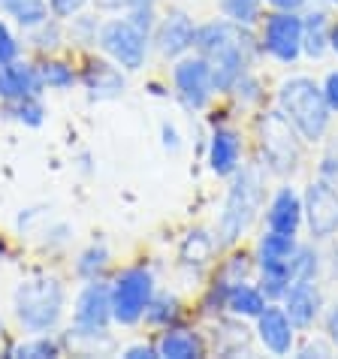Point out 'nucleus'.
<instances>
[{
    "label": "nucleus",
    "instance_id": "ddd939ff",
    "mask_svg": "<svg viewBox=\"0 0 338 359\" xmlns=\"http://www.w3.org/2000/svg\"><path fill=\"white\" fill-rule=\"evenodd\" d=\"M154 43L163 57H182L187 48H194V43H196V25L191 22L187 13H169L163 22L157 25Z\"/></svg>",
    "mask_w": 338,
    "mask_h": 359
},
{
    "label": "nucleus",
    "instance_id": "6e6552de",
    "mask_svg": "<svg viewBox=\"0 0 338 359\" xmlns=\"http://www.w3.org/2000/svg\"><path fill=\"white\" fill-rule=\"evenodd\" d=\"M112 323V296H109V284L100 281H88L76 296V308H73V338L82 341H97L109 332Z\"/></svg>",
    "mask_w": 338,
    "mask_h": 359
},
{
    "label": "nucleus",
    "instance_id": "c85d7f7f",
    "mask_svg": "<svg viewBox=\"0 0 338 359\" xmlns=\"http://www.w3.org/2000/svg\"><path fill=\"white\" fill-rule=\"evenodd\" d=\"M106 266H109V251L103 245H91L76 260V272H79V278H85V281H100Z\"/></svg>",
    "mask_w": 338,
    "mask_h": 359
},
{
    "label": "nucleus",
    "instance_id": "a18cd8bd",
    "mask_svg": "<svg viewBox=\"0 0 338 359\" xmlns=\"http://www.w3.org/2000/svg\"><path fill=\"white\" fill-rule=\"evenodd\" d=\"M330 48L338 55V25H332V31H330Z\"/></svg>",
    "mask_w": 338,
    "mask_h": 359
},
{
    "label": "nucleus",
    "instance_id": "e433bc0d",
    "mask_svg": "<svg viewBox=\"0 0 338 359\" xmlns=\"http://www.w3.org/2000/svg\"><path fill=\"white\" fill-rule=\"evenodd\" d=\"M233 91L238 94V100H242V103H254V100L260 97V85H257V79H251V76L245 73V76L233 85Z\"/></svg>",
    "mask_w": 338,
    "mask_h": 359
},
{
    "label": "nucleus",
    "instance_id": "58836bf2",
    "mask_svg": "<svg viewBox=\"0 0 338 359\" xmlns=\"http://www.w3.org/2000/svg\"><path fill=\"white\" fill-rule=\"evenodd\" d=\"M124 356L127 359H157V356H161V351L151 347V344H133V347H127V351H124Z\"/></svg>",
    "mask_w": 338,
    "mask_h": 359
},
{
    "label": "nucleus",
    "instance_id": "39448f33",
    "mask_svg": "<svg viewBox=\"0 0 338 359\" xmlns=\"http://www.w3.org/2000/svg\"><path fill=\"white\" fill-rule=\"evenodd\" d=\"M109 296H112V320L121 326H136L154 296V275L145 266L124 269L109 284Z\"/></svg>",
    "mask_w": 338,
    "mask_h": 359
},
{
    "label": "nucleus",
    "instance_id": "7ed1b4c3",
    "mask_svg": "<svg viewBox=\"0 0 338 359\" xmlns=\"http://www.w3.org/2000/svg\"><path fill=\"white\" fill-rule=\"evenodd\" d=\"M278 106L290 118V124L299 130L302 139H308V142L323 139L326 127H330V118H332V109L323 97V88L314 79H308V76L284 79L281 88H278Z\"/></svg>",
    "mask_w": 338,
    "mask_h": 359
},
{
    "label": "nucleus",
    "instance_id": "79ce46f5",
    "mask_svg": "<svg viewBox=\"0 0 338 359\" xmlns=\"http://www.w3.org/2000/svg\"><path fill=\"white\" fill-rule=\"evenodd\" d=\"M311 353H317V356H330V344H323V341H308V344L302 347V356H311Z\"/></svg>",
    "mask_w": 338,
    "mask_h": 359
},
{
    "label": "nucleus",
    "instance_id": "f3484780",
    "mask_svg": "<svg viewBox=\"0 0 338 359\" xmlns=\"http://www.w3.org/2000/svg\"><path fill=\"white\" fill-rule=\"evenodd\" d=\"M242 161V139L230 127H217L208 145V166L215 175H236Z\"/></svg>",
    "mask_w": 338,
    "mask_h": 359
},
{
    "label": "nucleus",
    "instance_id": "c03bdc74",
    "mask_svg": "<svg viewBox=\"0 0 338 359\" xmlns=\"http://www.w3.org/2000/svg\"><path fill=\"white\" fill-rule=\"evenodd\" d=\"M163 142H166V148H178V139H175V130L173 127H163Z\"/></svg>",
    "mask_w": 338,
    "mask_h": 359
},
{
    "label": "nucleus",
    "instance_id": "bb28decb",
    "mask_svg": "<svg viewBox=\"0 0 338 359\" xmlns=\"http://www.w3.org/2000/svg\"><path fill=\"white\" fill-rule=\"evenodd\" d=\"M58 341L52 335H46V332H36L34 338H25V341H18L13 351H9V356H15V359H48V356H58Z\"/></svg>",
    "mask_w": 338,
    "mask_h": 359
},
{
    "label": "nucleus",
    "instance_id": "ea45409f",
    "mask_svg": "<svg viewBox=\"0 0 338 359\" xmlns=\"http://www.w3.org/2000/svg\"><path fill=\"white\" fill-rule=\"evenodd\" d=\"M326 335H330V341L338 347V302L326 311Z\"/></svg>",
    "mask_w": 338,
    "mask_h": 359
},
{
    "label": "nucleus",
    "instance_id": "aec40b11",
    "mask_svg": "<svg viewBox=\"0 0 338 359\" xmlns=\"http://www.w3.org/2000/svg\"><path fill=\"white\" fill-rule=\"evenodd\" d=\"M293 251H296V236H293V233H278V229H269V233L260 238V248H257V260H260V269L290 266Z\"/></svg>",
    "mask_w": 338,
    "mask_h": 359
},
{
    "label": "nucleus",
    "instance_id": "f8f14e48",
    "mask_svg": "<svg viewBox=\"0 0 338 359\" xmlns=\"http://www.w3.org/2000/svg\"><path fill=\"white\" fill-rule=\"evenodd\" d=\"M43 79H39V67L27 61H9L0 64V100L4 103H15L25 97H39L43 94Z\"/></svg>",
    "mask_w": 338,
    "mask_h": 359
},
{
    "label": "nucleus",
    "instance_id": "4c0bfd02",
    "mask_svg": "<svg viewBox=\"0 0 338 359\" xmlns=\"http://www.w3.org/2000/svg\"><path fill=\"white\" fill-rule=\"evenodd\" d=\"M323 97H326V103H330L332 112H338V69H332V73L326 76V82H323Z\"/></svg>",
    "mask_w": 338,
    "mask_h": 359
},
{
    "label": "nucleus",
    "instance_id": "f03ea898",
    "mask_svg": "<svg viewBox=\"0 0 338 359\" xmlns=\"http://www.w3.org/2000/svg\"><path fill=\"white\" fill-rule=\"evenodd\" d=\"M64 302H67L64 284L58 281V278H48V275L25 278L13 293L15 320L22 323V329H27V332H34V335L52 332V329L61 323Z\"/></svg>",
    "mask_w": 338,
    "mask_h": 359
},
{
    "label": "nucleus",
    "instance_id": "20e7f679",
    "mask_svg": "<svg viewBox=\"0 0 338 359\" xmlns=\"http://www.w3.org/2000/svg\"><path fill=\"white\" fill-rule=\"evenodd\" d=\"M263 203V182L257 169H242L227 194L221 221H217V245H233L254 224Z\"/></svg>",
    "mask_w": 338,
    "mask_h": 359
},
{
    "label": "nucleus",
    "instance_id": "dca6fc26",
    "mask_svg": "<svg viewBox=\"0 0 338 359\" xmlns=\"http://www.w3.org/2000/svg\"><path fill=\"white\" fill-rule=\"evenodd\" d=\"M82 85L88 88V94L97 100L109 97H121L124 94V73L115 61H88L82 69Z\"/></svg>",
    "mask_w": 338,
    "mask_h": 359
},
{
    "label": "nucleus",
    "instance_id": "0eeeda50",
    "mask_svg": "<svg viewBox=\"0 0 338 359\" xmlns=\"http://www.w3.org/2000/svg\"><path fill=\"white\" fill-rule=\"evenodd\" d=\"M148 36L142 27H136L130 18H112L100 27V48L109 55V61H115L127 73H136V69L145 67V57H148Z\"/></svg>",
    "mask_w": 338,
    "mask_h": 359
},
{
    "label": "nucleus",
    "instance_id": "c9c22d12",
    "mask_svg": "<svg viewBox=\"0 0 338 359\" xmlns=\"http://www.w3.org/2000/svg\"><path fill=\"white\" fill-rule=\"evenodd\" d=\"M88 6V0H48V9H52L55 18H73Z\"/></svg>",
    "mask_w": 338,
    "mask_h": 359
},
{
    "label": "nucleus",
    "instance_id": "72a5a7b5",
    "mask_svg": "<svg viewBox=\"0 0 338 359\" xmlns=\"http://www.w3.org/2000/svg\"><path fill=\"white\" fill-rule=\"evenodd\" d=\"M31 34H34V46L36 48H55V46H61V36H64L61 27L55 25V18H48V22L31 27Z\"/></svg>",
    "mask_w": 338,
    "mask_h": 359
},
{
    "label": "nucleus",
    "instance_id": "9b49d317",
    "mask_svg": "<svg viewBox=\"0 0 338 359\" xmlns=\"http://www.w3.org/2000/svg\"><path fill=\"white\" fill-rule=\"evenodd\" d=\"M305 224L314 238L338 236V191L332 182H311L302 199Z\"/></svg>",
    "mask_w": 338,
    "mask_h": 359
},
{
    "label": "nucleus",
    "instance_id": "473e14b6",
    "mask_svg": "<svg viewBox=\"0 0 338 359\" xmlns=\"http://www.w3.org/2000/svg\"><path fill=\"white\" fill-rule=\"evenodd\" d=\"M100 22H97V15H73V27H69V34L73 39H79L82 46H94L97 39H100Z\"/></svg>",
    "mask_w": 338,
    "mask_h": 359
},
{
    "label": "nucleus",
    "instance_id": "a878e982",
    "mask_svg": "<svg viewBox=\"0 0 338 359\" xmlns=\"http://www.w3.org/2000/svg\"><path fill=\"white\" fill-rule=\"evenodd\" d=\"M317 272H320V257H317V251H314V248H308V245H296V251L290 257V278H293V284L314 281Z\"/></svg>",
    "mask_w": 338,
    "mask_h": 359
},
{
    "label": "nucleus",
    "instance_id": "b1692460",
    "mask_svg": "<svg viewBox=\"0 0 338 359\" xmlns=\"http://www.w3.org/2000/svg\"><path fill=\"white\" fill-rule=\"evenodd\" d=\"M175 317H178V299L169 296V293H157V290H154L151 302H148L145 314H142V320H145L148 326L169 329V326L175 323Z\"/></svg>",
    "mask_w": 338,
    "mask_h": 359
},
{
    "label": "nucleus",
    "instance_id": "de8ad7c7",
    "mask_svg": "<svg viewBox=\"0 0 338 359\" xmlns=\"http://www.w3.org/2000/svg\"><path fill=\"white\" fill-rule=\"evenodd\" d=\"M335 4H338V0H335Z\"/></svg>",
    "mask_w": 338,
    "mask_h": 359
},
{
    "label": "nucleus",
    "instance_id": "37998d69",
    "mask_svg": "<svg viewBox=\"0 0 338 359\" xmlns=\"http://www.w3.org/2000/svg\"><path fill=\"white\" fill-rule=\"evenodd\" d=\"M127 4H130V0H97V6H100V9H112V13H115V9H127Z\"/></svg>",
    "mask_w": 338,
    "mask_h": 359
},
{
    "label": "nucleus",
    "instance_id": "49530a36",
    "mask_svg": "<svg viewBox=\"0 0 338 359\" xmlns=\"http://www.w3.org/2000/svg\"><path fill=\"white\" fill-rule=\"evenodd\" d=\"M0 335H4V317H0Z\"/></svg>",
    "mask_w": 338,
    "mask_h": 359
},
{
    "label": "nucleus",
    "instance_id": "f257e3e1",
    "mask_svg": "<svg viewBox=\"0 0 338 359\" xmlns=\"http://www.w3.org/2000/svg\"><path fill=\"white\" fill-rule=\"evenodd\" d=\"M248 43L251 39H248L245 27L230 18L196 27L194 48L212 67L215 91H233V85L248 73Z\"/></svg>",
    "mask_w": 338,
    "mask_h": 359
},
{
    "label": "nucleus",
    "instance_id": "9d476101",
    "mask_svg": "<svg viewBox=\"0 0 338 359\" xmlns=\"http://www.w3.org/2000/svg\"><path fill=\"white\" fill-rule=\"evenodd\" d=\"M173 82H175V94L184 103V109H203L215 94L212 67H208L203 55L182 57L173 67Z\"/></svg>",
    "mask_w": 338,
    "mask_h": 359
},
{
    "label": "nucleus",
    "instance_id": "a211bd4d",
    "mask_svg": "<svg viewBox=\"0 0 338 359\" xmlns=\"http://www.w3.org/2000/svg\"><path fill=\"white\" fill-rule=\"evenodd\" d=\"M305 221V208H302V199L293 187H281L272 203H269V212H266V224L269 229H278V233H293L299 229V224Z\"/></svg>",
    "mask_w": 338,
    "mask_h": 359
},
{
    "label": "nucleus",
    "instance_id": "393cba45",
    "mask_svg": "<svg viewBox=\"0 0 338 359\" xmlns=\"http://www.w3.org/2000/svg\"><path fill=\"white\" fill-rule=\"evenodd\" d=\"M215 238L203 233V229H196V233H191L182 242V263L184 266H205L208 263V257H212L215 251Z\"/></svg>",
    "mask_w": 338,
    "mask_h": 359
},
{
    "label": "nucleus",
    "instance_id": "c756f323",
    "mask_svg": "<svg viewBox=\"0 0 338 359\" xmlns=\"http://www.w3.org/2000/svg\"><path fill=\"white\" fill-rule=\"evenodd\" d=\"M221 13L236 25L251 27L260 22V0H221Z\"/></svg>",
    "mask_w": 338,
    "mask_h": 359
},
{
    "label": "nucleus",
    "instance_id": "423d86ee",
    "mask_svg": "<svg viewBox=\"0 0 338 359\" xmlns=\"http://www.w3.org/2000/svg\"><path fill=\"white\" fill-rule=\"evenodd\" d=\"M296 133L299 130L290 124V118H287L281 109L260 118V151L272 172L287 175L299 166L302 145H299V139H296Z\"/></svg>",
    "mask_w": 338,
    "mask_h": 359
},
{
    "label": "nucleus",
    "instance_id": "7c9ffc66",
    "mask_svg": "<svg viewBox=\"0 0 338 359\" xmlns=\"http://www.w3.org/2000/svg\"><path fill=\"white\" fill-rule=\"evenodd\" d=\"M9 115L25 127H39L46 121V109H43V103H39V97H25V100L9 103Z\"/></svg>",
    "mask_w": 338,
    "mask_h": 359
},
{
    "label": "nucleus",
    "instance_id": "2f4dec72",
    "mask_svg": "<svg viewBox=\"0 0 338 359\" xmlns=\"http://www.w3.org/2000/svg\"><path fill=\"white\" fill-rule=\"evenodd\" d=\"M124 13L136 27H142L145 34H151L154 22H157V0H130Z\"/></svg>",
    "mask_w": 338,
    "mask_h": 359
},
{
    "label": "nucleus",
    "instance_id": "5701e85b",
    "mask_svg": "<svg viewBox=\"0 0 338 359\" xmlns=\"http://www.w3.org/2000/svg\"><path fill=\"white\" fill-rule=\"evenodd\" d=\"M227 308H230L236 317H260L263 308H266V296H263L260 287L238 281L227 290Z\"/></svg>",
    "mask_w": 338,
    "mask_h": 359
},
{
    "label": "nucleus",
    "instance_id": "1a4fd4ad",
    "mask_svg": "<svg viewBox=\"0 0 338 359\" xmlns=\"http://www.w3.org/2000/svg\"><path fill=\"white\" fill-rule=\"evenodd\" d=\"M263 52L281 64H293L302 55V18L296 13H281V9L266 18Z\"/></svg>",
    "mask_w": 338,
    "mask_h": 359
},
{
    "label": "nucleus",
    "instance_id": "4468645a",
    "mask_svg": "<svg viewBox=\"0 0 338 359\" xmlns=\"http://www.w3.org/2000/svg\"><path fill=\"white\" fill-rule=\"evenodd\" d=\"M293 329L296 326L290 323L287 311L278 305H266L263 314L257 317V335L266 351H272L275 356H287L293 351Z\"/></svg>",
    "mask_w": 338,
    "mask_h": 359
},
{
    "label": "nucleus",
    "instance_id": "4be33fe9",
    "mask_svg": "<svg viewBox=\"0 0 338 359\" xmlns=\"http://www.w3.org/2000/svg\"><path fill=\"white\" fill-rule=\"evenodd\" d=\"M0 13L22 25L25 31H31V27L48 22L52 9H48V0H0Z\"/></svg>",
    "mask_w": 338,
    "mask_h": 359
},
{
    "label": "nucleus",
    "instance_id": "2eb2a0df",
    "mask_svg": "<svg viewBox=\"0 0 338 359\" xmlns=\"http://www.w3.org/2000/svg\"><path fill=\"white\" fill-rule=\"evenodd\" d=\"M320 308H323V296L317 290L314 281H299V284H290V290L284 293V311L290 317V323L296 329H308L317 317H320Z\"/></svg>",
    "mask_w": 338,
    "mask_h": 359
},
{
    "label": "nucleus",
    "instance_id": "a19ab883",
    "mask_svg": "<svg viewBox=\"0 0 338 359\" xmlns=\"http://www.w3.org/2000/svg\"><path fill=\"white\" fill-rule=\"evenodd\" d=\"M266 4L275 6V9H281V13H296V9L305 6V0H266Z\"/></svg>",
    "mask_w": 338,
    "mask_h": 359
},
{
    "label": "nucleus",
    "instance_id": "6ab92c4d",
    "mask_svg": "<svg viewBox=\"0 0 338 359\" xmlns=\"http://www.w3.org/2000/svg\"><path fill=\"white\" fill-rule=\"evenodd\" d=\"M330 13L326 9H314L302 18V52L308 57H323L326 48H330Z\"/></svg>",
    "mask_w": 338,
    "mask_h": 359
},
{
    "label": "nucleus",
    "instance_id": "412c9836",
    "mask_svg": "<svg viewBox=\"0 0 338 359\" xmlns=\"http://www.w3.org/2000/svg\"><path fill=\"white\" fill-rule=\"evenodd\" d=\"M157 351H161V356L166 359H200L203 356V338L191 332V329H173L169 326L161 344H157Z\"/></svg>",
    "mask_w": 338,
    "mask_h": 359
},
{
    "label": "nucleus",
    "instance_id": "f704fd0d",
    "mask_svg": "<svg viewBox=\"0 0 338 359\" xmlns=\"http://www.w3.org/2000/svg\"><path fill=\"white\" fill-rule=\"evenodd\" d=\"M18 57V39L9 31V25L0 18V64H9Z\"/></svg>",
    "mask_w": 338,
    "mask_h": 359
},
{
    "label": "nucleus",
    "instance_id": "cd10ccee",
    "mask_svg": "<svg viewBox=\"0 0 338 359\" xmlns=\"http://www.w3.org/2000/svg\"><path fill=\"white\" fill-rule=\"evenodd\" d=\"M39 79H43V85L52 88V91H69V88L79 82L76 69L64 61H43L39 64Z\"/></svg>",
    "mask_w": 338,
    "mask_h": 359
}]
</instances>
